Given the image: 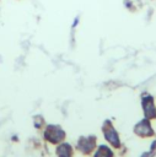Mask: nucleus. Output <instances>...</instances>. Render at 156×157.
Listing matches in <instances>:
<instances>
[{
    "mask_svg": "<svg viewBox=\"0 0 156 157\" xmlns=\"http://www.w3.org/2000/svg\"><path fill=\"white\" fill-rule=\"evenodd\" d=\"M144 105H145V114H146V117L152 118V117L156 115L155 107H154V104H152V102H151L150 99H149V101H145V102H144Z\"/></svg>",
    "mask_w": 156,
    "mask_h": 157,
    "instance_id": "f257e3e1",
    "label": "nucleus"
},
{
    "mask_svg": "<svg viewBox=\"0 0 156 157\" xmlns=\"http://www.w3.org/2000/svg\"><path fill=\"white\" fill-rule=\"evenodd\" d=\"M106 136H107V139H108L113 145H115V146L119 145V142H118V137H117L115 132L113 131V129H109L108 131H106Z\"/></svg>",
    "mask_w": 156,
    "mask_h": 157,
    "instance_id": "f03ea898",
    "label": "nucleus"
},
{
    "mask_svg": "<svg viewBox=\"0 0 156 157\" xmlns=\"http://www.w3.org/2000/svg\"><path fill=\"white\" fill-rule=\"evenodd\" d=\"M58 153H59L61 157H69V147H68V146H61V147L58 150Z\"/></svg>",
    "mask_w": 156,
    "mask_h": 157,
    "instance_id": "7ed1b4c3",
    "label": "nucleus"
}]
</instances>
